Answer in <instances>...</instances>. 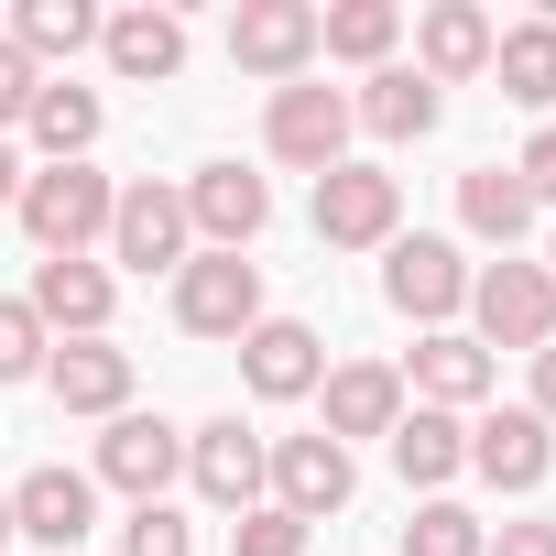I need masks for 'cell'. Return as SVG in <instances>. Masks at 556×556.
<instances>
[{
  "label": "cell",
  "mask_w": 556,
  "mask_h": 556,
  "mask_svg": "<svg viewBox=\"0 0 556 556\" xmlns=\"http://www.w3.org/2000/svg\"><path fill=\"white\" fill-rule=\"evenodd\" d=\"M23 229H34V251L45 262H88V240H110V207H121V186L99 175V164H45V175H23Z\"/></svg>",
  "instance_id": "6da1fadb"
},
{
  "label": "cell",
  "mask_w": 556,
  "mask_h": 556,
  "mask_svg": "<svg viewBox=\"0 0 556 556\" xmlns=\"http://www.w3.org/2000/svg\"><path fill=\"white\" fill-rule=\"evenodd\" d=\"M469 339L480 350H545L556 339V273L545 262H480L469 273Z\"/></svg>",
  "instance_id": "7a4b0ae2"
},
{
  "label": "cell",
  "mask_w": 556,
  "mask_h": 556,
  "mask_svg": "<svg viewBox=\"0 0 556 556\" xmlns=\"http://www.w3.org/2000/svg\"><path fill=\"white\" fill-rule=\"evenodd\" d=\"M175 328L186 339H251L262 328V262L251 251H197L175 273Z\"/></svg>",
  "instance_id": "3957f363"
},
{
  "label": "cell",
  "mask_w": 556,
  "mask_h": 556,
  "mask_svg": "<svg viewBox=\"0 0 556 556\" xmlns=\"http://www.w3.org/2000/svg\"><path fill=\"white\" fill-rule=\"evenodd\" d=\"M317 240L328 251H393L404 240V186L382 164H328L317 175Z\"/></svg>",
  "instance_id": "277c9868"
},
{
  "label": "cell",
  "mask_w": 556,
  "mask_h": 556,
  "mask_svg": "<svg viewBox=\"0 0 556 556\" xmlns=\"http://www.w3.org/2000/svg\"><path fill=\"white\" fill-rule=\"evenodd\" d=\"M350 131H361L350 99H339V88H306V77H295V88H273V110H262V153H273V164H295V175L350 164Z\"/></svg>",
  "instance_id": "5b68a950"
},
{
  "label": "cell",
  "mask_w": 556,
  "mask_h": 556,
  "mask_svg": "<svg viewBox=\"0 0 556 556\" xmlns=\"http://www.w3.org/2000/svg\"><path fill=\"white\" fill-rule=\"evenodd\" d=\"M229 66L295 88L317 66V0H240V12H229Z\"/></svg>",
  "instance_id": "8992f818"
},
{
  "label": "cell",
  "mask_w": 556,
  "mask_h": 556,
  "mask_svg": "<svg viewBox=\"0 0 556 556\" xmlns=\"http://www.w3.org/2000/svg\"><path fill=\"white\" fill-rule=\"evenodd\" d=\"M382 295H393V317L447 328V317L469 306V262H458V240H437V229L393 240V251H382Z\"/></svg>",
  "instance_id": "52a82bcc"
},
{
  "label": "cell",
  "mask_w": 556,
  "mask_h": 556,
  "mask_svg": "<svg viewBox=\"0 0 556 556\" xmlns=\"http://www.w3.org/2000/svg\"><path fill=\"white\" fill-rule=\"evenodd\" d=\"M110 262H131V273H186L197 262V229H186V197L175 186H121V207H110Z\"/></svg>",
  "instance_id": "ba28073f"
},
{
  "label": "cell",
  "mask_w": 556,
  "mask_h": 556,
  "mask_svg": "<svg viewBox=\"0 0 556 556\" xmlns=\"http://www.w3.org/2000/svg\"><path fill=\"white\" fill-rule=\"evenodd\" d=\"M186 480H197V502L251 513V502L273 491V447H262L240 415H218V426H197V437H186Z\"/></svg>",
  "instance_id": "9c48e42d"
},
{
  "label": "cell",
  "mask_w": 556,
  "mask_h": 556,
  "mask_svg": "<svg viewBox=\"0 0 556 556\" xmlns=\"http://www.w3.org/2000/svg\"><path fill=\"white\" fill-rule=\"evenodd\" d=\"M350 491H361V469L339 437H273V513L328 523V513H350Z\"/></svg>",
  "instance_id": "30bf717a"
},
{
  "label": "cell",
  "mask_w": 556,
  "mask_h": 556,
  "mask_svg": "<svg viewBox=\"0 0 556 556\" xmlns=\"http://www.w3.org/2000/svg\"><path fill=\"white\" fill-rule=\"evenodd\" d=\"M175 197H186V229H197L207 251H251V240H262V218H273V186H262V175H240V164H197Z\"/></svg>",
  "instance_id": "8fae6325"
},
{
  "label": "cell",
  "mask_w": 556,
  "mask_h": 556,
  "mask_svg": "<svg viewBox=\"0 0 556 556\" xmlns=\"http://www.w3.org/2000/svg\"><path fill=\"white\" fill-rule=\"evenodd\" d=\"M491 382H502V361H491L469 328H426V339H415V361H404V393H415V404H437V415L491 404Z\"/></svg>",
  "instance_id": "7c38bea8"
},
{
  "label": "cell",
  "mask_w": 556,
  "mask_h": 556,
  "mask_svg": "<svg viewBox=\"0 0 556 556\" xmlns=\"http://www.w3.org/2000/svg\"><path fill=\"white\" fill-rule=\"evenodd\" d=\"M491 45H502V23L480 12V0H426V12H415V77L426 88L491 77Z\"/></svg>",
  "instance_id": "4fadbf2b"
},
{
  "label": "cell",
  "mask_w": 556,
  "mask_h": 556,
  "mask_svg": "<svg viewBox=\"0 0 556 556\" xmlns=\"http://www.w3.org/2000/svg\"><path fill=\"white\" fill-rule=\"evenodd\" d=\"M175 469H186V426H164V415H110L88 480H110V491H131V502H164Z\"/></svg>",
  "instance_id": "5bb4252c"
},
{
  "label": "cell",
  "mask_w": 556,
  "mask_h": 556,
  "mask_svg": "<svg viewBox=\"0 0 556 556\" xmlns=\"http://www.w3.org/2000/svg\"><path fill=\"white\" fill-rule=\"evenodd\" d=\"M469 469H480L491 491H545V469H556V426H545L534 404H502V415L469 426Z\"/></svg>",
  "instance_id": "9a60e30c"
},
{
  "label": "cell",
  "mask_w": 556,
  "mask_h": 556,
  "mask_svg": "<svg viewBox=\"0 0 556 556\" xmlns=\"http://www.w3.org/2000/svg\"><path fill=\"white\" fill-rule=\"evenodd\" d=\"M240 382H251L262 404H306V393L328 382V350H317V328H306V317H262V328L240 339Z\"/></svg>",
  "instance_id": "2e32d148"
},
{
  "label": "cell",
  "mask_w": 556,
  "mask_h": 556,
  "mask_svg": "<svg viewBox=\"0 0 556 556\" xmlns=\"http://www.w3.org/2000/svg\"><path fill=\"white\" fill-rule=\"evenodd\" d=\"M88 523H99V480H88V469H34V480H12V534L77 556Z\"/></svg>",
  "instance_id": "e0dca14e"
},
{
  "label": "cell",
  "mask_w": 556,
  "mask_h": 556,
  "mask_svg": "<svg viewBox=\"0 0 556 556\" xmlns=\"http://www.w3.org/2000/svg\"><path fill=\"white\" fill-rule=\"evenodd\" d=\"M34 328L45 339H110V306H121V285L99 262H34Z\"/></svg>",
  "instance_id": "ac0fdd59"
},
{
  "label": "cell",
  "mask_w": 556,
  "mask_h": 556,
  "mask_svg": "<svg viewBox=\"0 0 556 556\" xmlns=\"http://www.w3.org/2000/svg\"><path fill=\"white\" fill-rule=\"evenodd\" d=\"M45 393L66 404V415H131V350H110V339H66V350H45Z\"/></svg>",
  "instance_id": "d6986e66"
},
{
  "label": "cell",
  "mask_w": 556,
  "mask_h": 556,
  "mask_svg": "<svg viewBox=\"0 0 556 556\" xmlns=\"http://www.w3.org/2000/svg\"><path fill=\"white\" fill-rule=\"evenodd\" d=\"M317 393H328V426H317V437H339V447L404 426V371H393V361H339Z\"/></svg>",
  "instance_id": "ffe728a7"
},
{
  "label": "cell",
  "mask_w": 556,
  "mask_h": 556,
  "mask_svg": "<svg viewBox=\"0 0 556 556\" xmlns=\"http://www.w3.org/2000/svg\"><path fill=\"white\" fill-rule=\"evenodd\" d=\"M99 55H110V77L164 88V77L186 66V23H175V12H153V0H142V12H110V23H99Z\"/></svg>",
  "instance_id": "44dd1931"
},
{
  "label": "cell",
  "mask_w": 556,
  "mask_h": 556,
  "mask_svg": "<svg viewBox=\"0 0 556 556\" xmlns=\"http://www.w3.org/2000/svg\"><path fill=\"white\" fill-rule=\"evenodd\" d=\"M437 110H447V88H426L415 66H371V88L350 99V121H361L371 142H426V131H437Z\"/></svg>",
  "instance_id": "7402d4cb"
},
{
  "label": "cell",
  "mask_w": 556,
  "mask_h": 556,
  "mask_svg": "<svg viewBox=\"0 0 556 556\" xmlns=\"http://www.w3.org/2000/svg\"><path fill=\"white\" fill-rule=\"evenodd\" d=\"M382 447H393L404 491H447V480L469 469V426H458V415H437V404H404V426H393Z\"/></svg>",
  "instance_id": "603a6c76"
},
{
  "label": "cell",
  "mask_w": 556,
  "mask_h": 556,
  "mask_svg": "<svg viewBox=\"0 0 556 556\" xmlns=\"http://www.w3.org/2000/svg\"><path fill=\"white\" fill-rule=\"evenodd\" d=\"M23 131H34V153H45V164H88V142H99V88L45 77V88H34V110H23Z\"/></svg>",
  "instance_id": "cb8c5ba5"
},
{
  "label": "cell",
  "mask_w": 556,
  "mask_h": 556,
  "mask_svg": "<svg viewBox=\"0 0 556 556\" xmlns=\"http://www.w3.org/2000/svg\"><path fill=\"white\" fill-rule=\"evenodd\" d=\"M458 218H469V240L513 251V240L534 229V197H523V175H513V164H469V175H458Z\"/></svg>",
  "instance_id": "d4e9b609"
},
{
  "label": "cell",
  "mask_w": 556,
  "mask_h": 556,
  "mask_svg": "<svg viewBox=\"0 0 556 556\" xmlns=\"http://www.w3.org/2000/svg\"><path fill=\"white\" fill-rule=\"evenodd\" d=\"M393 45H404L393 0H339V12H317V55H339V66H393Z\"/></svg>",
  "instance_id": "484cf974"
},
{
  "label": "cell",
  "mask_w": 556,
  "mask_h": 556,
  "mask_svg": "<svg viewBox=\"0 0 556 556\" xmlns=\"http://www.w3.org/2000/svg\"><path fill=\"white\" fill-rule=\"evenodd\" d=\"M491 77H502L513 110H556V23H513L491 45Z\"/></svg>",
  "instance_id": "4316f807"
},
{
  "label": "cell",
  "mask_w": 556,
  "mask_h": 556,
  "mask_svg": "<svg viewBox=\"0 0 556 556\" xmlns=\"http://www.w3.org/2000/svg\"><path fill=\"white\" fill-rule=\"evenodd\" d=\"M12 45L45 66V55H77V45H99V12H88V0H23V12H12Z\"/></svg>",
  "instance_id": "83f0119b"
},
{
  "label": "cell",
  "mask_w": 556,
  "mask_h": 556,
  "mask_svg": "<svg viewBox=\"0 0 556 556\" xmlns=\"http://www.w3.org/2000/svg\"><path fill=\"white\" fill-rule=\"evenodd\" d=\"M404 556H480V513H458V502H426V513L404 523Z\"/></svg>",
  "instance_id": "f1b7e54d"
},
{
  "label": "cell",
  "mask_w": 556,
  "mask_h": 556,
  "mask_svg": "<svg viewBox=\"0 0 556 556\" xmlns=\"http://www.w3.org/2000/svg\"><path fill=\"white\" fill-rule=\"evenodd\" d=\"M306 534H317V523H295V513H273V502H251V513L229 523V556H306Z\"/></svg>",
  "instance_id": "f546056e"
},
{
  "label": "cell",
  "mask_w": 556,
  "mask_h": 556,
  "mask_svg": "<svg viewBox=\"0 0 556 556\" xmlns=\"http://www.w3.org/2000/svg\"><path fill=\"white\" fill-rule=\"evenodd\" d=\"M45 350H55V339L34 328V306H23V295H0V382H34Z\"/></svg>",
  "instance_id": "4dcf8cb0"
},
{
  "label": "cell",
  "mask_w": 556,
  "mask_h": 556,
  "mask_svg": "<svg viewBox=\"0 0 556 556\" xmlns=\"http://www.w3.org/2000/svg\"><path fill=\"white\" fill-rule=\"evenodd\" d=\"M121 556H197V534H186L164 502H142V513L121 523Z\"/></svg>",
  "instance_id": "1f68e13d"
},
{
  "label": "cell",
  "mask_w": 556,
  "mask_h": 556,
  "mask_svg": "<svg viewBox=\"0 0 556 556\" xmlns=\"http://www.w3.org/2000/svg\"><path fill=\"white\" fill-rule=\"evenodd\" d=\"M34 88H45V66H34V55H23L12 34H0V131H12V121L34 110Z\"/></svg>",
  "instance_id": "d6a6232c"
},
{
  "label": "cell",
  "mask_w": 556,
  "mask_h": 556,
  "mask_svg": "<svg viewBox=\"0 0 556 556\" xmlns=\"http://www.w3.org/2000/svg\"><path fill=\"white\" fill-rule=\"evenodd\" d=\"M513 175H523V197H534V207H556V121H545L523 153H513Z\"/></svg>",
  "instance_id": "836d02e7"
},
{
  "label": "cell",
  "mask_w": 556,
  "mask_h": 556,
  "mask_svg": "<svg viewBox=\"0 0 556 556\" xmlns=\"http://www.w3.org/2000/svg\"><path fill=\"white\" fill-rule=\"evenodd\" d=\"M480 556H556V523H502L480 534Z\"/></svg>",
  "instance_id": "e575fe53"
},
{
  "label": "cell",
  "mask_w": 556,
  "mask_h": 556,
  "mask_svg": "<svg viewBox=\"0 0 556 556\" xmlns=\"http://www.w3.org/2000/svg\"><path fill=\"white\" fill-rule=\"evenodd\" d=\"M534 415H545V426H556V339H545V350H534Z\"/></svg>",
  "instance_id": "d590c367"
},
{
  "label": "cell",
  "mask_w": 556,
  "mask_h": 556,
  "mask_svg": "<svg viewBox=\"0 0 556 556\" xmlns=\"http://www.w3.org/2000/svg\"><path fill=\"white\" fill-rule=\"evenodd\" d=\"M23 197V153H12V131H0V207Z\"/></svg>",
  "instance_id": "8d00e7d4"
},
{
  "label": "cell",
  "mask_w": 556,
  "mask_h": 556,
  "mask_svg": "<svg viewBox=\"0 0 556 556\" xmlns=\"http://www.w3.org/2000/svg\"><path fill=\"white\" fill-rule=\"evenodd\" d=\"M0 545H12V491H0Z\"/></svg>",
  "instance_id": "74e56055"
},
{
  "label": "cell",
  "mask_w": 556,
  "mask_h": 556,
  "mask_svg": "<svg viewBox=\"0 0 556 556\" xmlns=\"http://www.w3.org/2000/svg\"><path fill=\"white\" fill-rule=\"evenodd\" d=\"M545 273H556V240H545Z\"/></svg>",
  "instance_id": "f35d334b"
}]
</instances>
